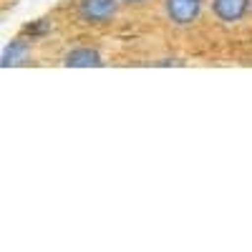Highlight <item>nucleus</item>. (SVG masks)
<instances>
[{
    "mask_svg": "<svg viewBox=\"0 0 252 252\" xmlns=\"http://www.w3.org/2000/svg\"><path fill=\"white\" fill-rule=\"evenodd\" d=\"M119 10V0H81L78 3V15L81 20L94 26L109 23V20L116 15Z\"/></svg>",
    "mask_w": 252,
    "mask_h": 252,
    "instance_id": "obj_1",
    "label": "nucleus"
},
{
    "mask_svg": "<svg viewBox=\"0 0 252 252\" xmlns=\"http://www.w3.org/2000/svg\"><path fill=\"white\" fill-rule=\"evenodd\" d=\"M164 8L169 20H174L177 26H189L192 20H197L202 0H164Z\"/></svg>",
    "mask_w": 252,
    "mask_h": 252,
    "instance_id": "obj_2",
    "label": "nucleus"
},
{
    "mask_svg": "<svg viewBox=\"0 0 252 252\" xmlns=\"http://www.w3.org/2000/svg\"><path fill=\"white\" fill-rule=\"evenodd\" d=\"M250 0H212V13L224 20V23H235L247 13Z\"/></svg>",
    "mask_w": 252,
    "mask_h": 252,
    "instance_id": "obj_3",
    "label": "nucleus"
},
{
    "mask_svg": "<svg viewBox=\"0 0 252 252\" xmlns=\"http://www.w3.org/2000/svg\"><path fill=\"white\" fill-rule=\"evenodd\" d=\"M101 63H103L101 56L91 48H73L63 58V66H68V68H91V66H101Z\"/></svg>",
    "mask_w": 252,
    "mask_h": 252,
    "instance_id": "obj_4",
    "label": "nucleus"
},
{
    "mask_svg": "<svg viewBox=\"0 0 252 252\" xmlns=\"http://www.w3.org/2000/svg\"><path fill=\"white\" fill-rule=\"evenodd\" d=\"M26 53H28V43L26 40H13V43L3 51V68H8V66H18L20 61L26 58Z\"/></svg>",
    "mask_w": 252,
    "mask_h": 252,
    "instance_id": "obj_5",
    "label": "nucleus"
},
{
    "mask_svg": "<svg viewBox=\"0 0 252 252\" xmlns=\"http://www.w3.org/2000/svg\"><path fill=\"white\" fill-rule=\"evenodd\" d=\"M124 3H129V5L134 3V5H136V3H144V0H124Z\"/></svg>",
    "mask_w": 252,
    "mask_h": 252,
    "instance_id": "obj_6",
    "label": "nucleus"
}]
</instances>
